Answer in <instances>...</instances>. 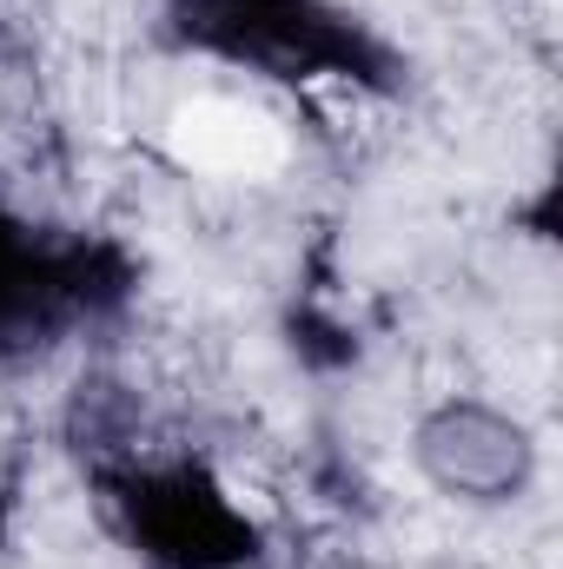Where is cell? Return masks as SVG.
Here are the masks:
<instances>
[{"label": "cell", "instance_id": "obj_1", "mask_svg": "<svg viewBox=\"0 0 563 569\" xmlns=\"http://www.w3.org/2000/svg\"><path fill=\"white\" fill-rule=\"evenodd\" d=\"M166 146L186 172H206V179H259L285 159V133L246 100H186L166 127Z\"/></svg>", "mask_w": 563, "mask_h": 569}]
</instances>
